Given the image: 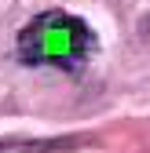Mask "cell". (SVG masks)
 I'll return each mask as SVG.
<instances>
[{
  "mask_svg": "<svg viewBox=\"0 0 150 153\" xmlns=\"http://www.w3.org/2000/svg\"><path fill=\"white\" fill-rule=\"evenodd\" d=\"M95 33L84 18L70 11H44L18 33V59L26 66H55V69H81L95 55Z\"/></svg>",
  "mask_w": 150,
  "mask_h": 153,
  "instance_id": "1",
  "label": "cell"
},
{
  "mask_svg": "<svg viewBox=\"0 0 150 153\" xmlns=\"http://www.w3.org/2000/svg\"><path fill=\"white\" fill-rule=\"evenodd\" d=\"M81 146L77 139H0V153H59Z\"/></svg>",
  "mask_w": 150,
  "mask_h": 153,
  "instance_id": "2",
  "label": "cell"
}]
</instances>
